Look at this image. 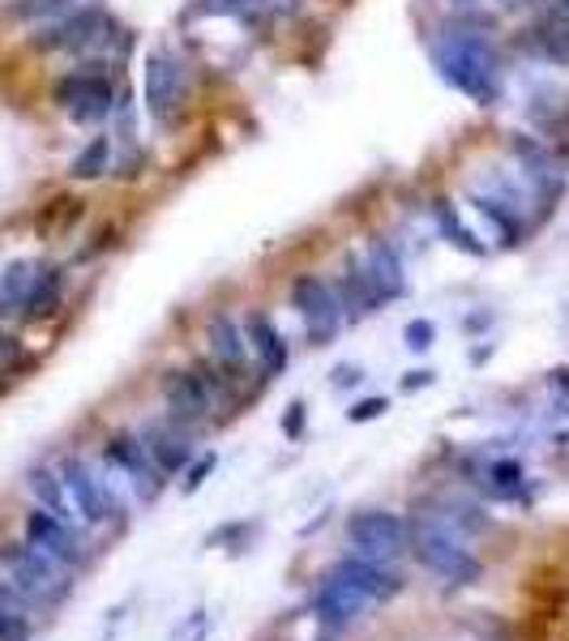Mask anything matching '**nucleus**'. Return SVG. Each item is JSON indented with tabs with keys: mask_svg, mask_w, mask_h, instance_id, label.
Segmentation results:
<instances>
[{
	"mask_svg": "<svg viewBox=\"0 0 569 641\" xmlns=\"http://www.w3.org/2000/svg\"><path fill=\"white\" fill-rule=\"evenodd\" d=\"M73 218H81V202H73V197H56V202H48L39 218H35V231L43 235V240H52L56 231H65Z\"/></svg>",
	"mask_w": 569,
	"mask_h": 641,
	"instance_id": "26",
	"label": "nucleus"
},
{
	"mask_svg": "<svg viewBox=\"0 0 569 641\" xmlns=\"http://www.w3.org/2000/svg\"><path fill=\"white\" fill-rule=\"evenodd\" d=\"M206 343H211V356L231 372H240L249 363V338H244V330L231 312H214L211 325H206Z\"/></svg>",
	"mask_w": 569,
	"mask_h": 641,
	"instance_id": "17",
	"label": "nucleus"
},
{
	"mask_svg": "<svg viewBox=\"0 0 569 641\" xmlns=\"http://www.w3.org/2000/svg\"><path fill=\"white\" fill-rule=\"evenodd\" d=\"M514 154L522 158V167H527V180L535 184V197L544 202V210H553V202L561 197V184H566V176H561V163L544 150L540 142H531V138H518L514 142Z\"/></svg>",
	"mask_w": 569,
	"mask_h": 641,
	"instance_id": "15",
	"label": "nucleus"
},
{
	"mask_svg": "<svg viewBox=\"0 0 569 641\" xmlns=\"http://www.w3.org/2000/svg\"><path fill=\"white\" fill-rule=\"evenodd\" d=\"M189 99V65L172 48H154L146 56V107L159 125H172Z\"/></svg>",
	"mask_w": 569,
	"mask_h": 641,
	"instance_id": "5",
	"label": "nucleus"
},
{
	"mask_svg": "<svg viewBox=\"0 0 569 641\" xmlns=\"http://www.w3.org/2000/svg\"><path fill=\"white\" fill-rule=\"evenodd\" d=\"M412 552L420 556V565L437 577H445L450 586H476L484 577V561L445 526L428 522V526H412Z\"/></svg>",
	"mask_w": 569,
	"mask_h": 641,
	"instance_id": "3",
	"label": "nucleus"
},
{
	"mask_svg": "<svg viewBox=\"0 0 569 641\" xmlns=\"http://www.w3.org/2000/svg\"><path fill=\"white\" fill-rule=\"evenodd\" d=\"M39 266L35 261H13L4 274H0V312H22L26 295H30V283H35Z\"/></svg>",
	"mask_w": 569,
	"mask_h": 641,
	"instance_id": "24",
	"label": "nucleus"
},
{
	"mask_svg": "<svg viewBox=\"0 0 569 641\" xmlns=\"http://www.w3.org/2000/svg\"><path fill=\"white\" fill-rule=\"evenodd\" d=\"M501 4H505V9H518V4H527V0H501Z\"/></svg>",
	"mask_w": 569,
	"mask_h": 641,
	"instance_id": "37",
	"label": "nucleus"
},
{
	"mask_svg": "<svg viewBox=\"0 0 569 641\" xmlns=\"http://www.w3.org/2000/svg\"><path fill=\"white\" fill-rule=\"evenodd\" d=\"M52 99L69 112L77 125H99L112 107H116V90L103 65H81V69L65 73L52 90Z\"/></svg>",
	"mask_w": 569,
	"mask_h": 641,
	"instance_id": "6",
	"label": "nucleus"
},
{
	"mask_svg": "<svg viewBox=\"0 0 569 641\" xmlns=\"http://www.w3.org/2000/svg\"><path fill=\"white\" fill-rule=\"evenodd\" d=\"M450 4H458V9H471V4H476V0H450Z\"/></svg>",
	"mask_w": 569,
	"mask_h": 641,
	"instance_id": "38",
	"label": "nucleus"
},
{
	"mask_svg": "<svg viewBox=\"0 0 569 641\" xmlns=\"http://www.w3.org/2000/svg\"><path fill=\"white\" fill-rule=\"evenodd\" d=\"M108 35H116L112 17L103 9H73V13H61V22H52L48 30L35 35V48L39 52H90L94 43H103Z\"/></svg>",
	"mask_w": 569,
	"mask_h": 641,
	"instance_id": "8",
	"label": "nucleus"
},
{
	"mask_svg": "<svg viewBox=\"0 0 569 641\" xmlns=\"http://www.w3.org/2000/svg\"><path fill=\"white\" fill-rule=\"evenodd\" d=\"M103 462H108V471L125 475V484L138 492V500H154V492H159V471H154V462H150V453H146V445L138 436L116 432L103 445Z\"/></svg>",
	"mask_w": 569,
	"mask_h": 641,
	"instance_id": "11",
	"label": "nucleus"
},
{
	"mask_svg": "<svg viewBox=\"0 0 569 641\" xmlns=\"http://www.w3.org/2000/svg\"><path fill=\"white\" fill-rule=\"evenodd\" d=\"M566 129H569V116H566Z\"/></svg>",
	"mask_w": 569,
	"mask_h": 641,
	"instance_id": "39",
	"label": "nucleus"
},
{
	"mask_svg": "<svg viewBox=\"0 0 569 641\" xmlns=\"http://www.w3.org/2000/svg\"><path fill=\"white\" fill-rule=\"evenodd\" d=\"M359 376H364V372H359L356 363H339V368H334V389H352Z\"/></svg>",
	"mask_w": 569,
	"mask_h": 641,
	"instance_id": "34",
	"label": "nucleus"
},
{
	"mask_svg": "<svg viewBox=\"0 0 569 641\" xmlns=\"http://www.w3.org/2000/svg\"><path fill=\"white\" fill-rule=\"evenodd\" d=\"M163 398H167V411L176 420H202L214 407V385L202 372H167Z\"/></svg>",
	"mask_w": 569,
	"mask_h": 641,
	"instance_id": "14",
	"label": "nucleus"
},
{
	"mask_svg": "<svg viewBox=\"0 0 569 641\" xmlns=\"http://www.w3.org/2000/svg\"><path fill=\"white\" fill-rule=\"evenodd\" d=\"M364 270H368L372 286H377L385 299H394V295L407 291L403 257H399V248H394L390 240H372V244H368V253H364Z\"/></svg>",
	"mask_w": 569,
	"mask_h": 641,
	"instance_id": "18",
	"label": "nucleus"
},
{
	"mask_svg": "<svg viewBox=\"0 0 569 641\" xmlns=\"http://www.w3.org/2000/svg\"><path fill=\"white\" fill-rule=\"evenodd\" d=\"M61 291H65V274L39 266L35 283H30V295H26V304H22V317H26V321H43V317H52V312L61 308Z\"/></svg>",
	"mask_w": 569,
	"mask_h": 641,
	"instance_id": "20",
	"label": "nucleus"
},
{
	"mask_svg": "<svg viewBox=\"0 0 569 641\" xmlns=\"http://www.w3.org/2000/svg\"><path fill=\"white\" fill-rule=\"evenodd\" d=\"M30 492L39 497V504L48 509V513H56L61 522H73V500H69V492H65V479H61V471H30Z\"/></svg>",
	"mask_w": 569,
	"mask_h": 641,
	"instance_id": "21",
	"label": "nucleus"
},
{
	"mask_svg": "<svg viewBox=\"0 0 569 641\" xmlns=\"http://www.w3.org/2000/svg\"><path fill=\"white\" fill-rule=\"evenodd\" d=\"M347 539L364 561L390 565L412 548V522L390 509H359L347 517Z\"/></svg>",
	"mask_w": 569,
	"mask_h": 641,
	"instance_id": "4",
	"label": "nucleus"
},
{
	"mask_svg": "<svg viewBox=\"0 0 569 641\" xmlns=\"http://www.w3.org/2000/svg\"><path fill=\"white\" fill-rule=\"evenodd\" d=\"M214 466H218V453H202V458H198V466H189V471H185L180 492H189V497H193V492H198V488H202V484L214 475Z\"/></svg>",
	"mask_w": 569,
	"mask_h": 641,
	"instance_id": "30",
	"label": "nucleus"
},
{
	"mask_svg": "<svg viewBox=\"0 0 569 641\" xmlns=\"http://www.w3.org/2000/svg\"><path fill=\"white\" fill-rule=\"evenodd\" d=\"M244 338H249V351L257 356V363H262L266 376H283L287 372V343L266 312H253V317H249V334H244Z\"/></svg>",
	"mask_w": 569,
	"mask_h": 641,
	"instance_id": "19",
	"label": "nucleus"
},
{
	"mask_svg": "<svg viewBox=\"0 0 569 641\" xmlns=\"http://www.w3.org/2000/svg\"><path fill=\"white\" fill-rule=\"evenodd\" d=\"M13 359H17V338H13V334H4V330H0V372H4V368H9V363H13Z\"/></svg>",
	"mask_w": 569,
	"mask_h": 641,
	"instance_id": "35",
	"label": "nucleus"
},
{
	"mask_svg": "<svg viewBox=\"0 0 569 641\" xmlns=\"http://www.w3.org/2000/svg\"><path fill=\"white\" fill-rule=\"evenodd\" d=\"M432 222H437V231L458 248V253H471V257H484V244L471 235V227H463V218H458V210L441 197V202H432Z\"/></svg>",
	"mask_w": 569,
	"mask_h": 641,
	"instance_id": "23",
	"label": "nucleus"
},
{
	"mask_svg": "<svg viewBox=\"0 0 569 641\" xmlns=\"http://www.w3.org/2000/svg\"><path fill=\"white\" fill-rule=\"evenodd\" d=\"M304 420H308V415H304V402H291V407H287V415H283V432L291 436V440L304 432Z\"/></svg>",
	"mask_w": 569,
	"mask_h": 641,
	"instance_id": "32",
	"label": "nucleus"
},
{
	"mask_svg": "<svg viewBox=\"0 0 569 641\" xmlns=\"http://www.w3.org/2000/svg\"><path fill=\"white\" fill-rule=\"evenodd\" d=\"M403 343H407L412 351H428V347L437 343V325H432L428 317H416V321H407V330H403Z\"/></svg>",
	"mask_w": 569,
	"mask_h": 641,
	"instance_id": "29",
	"label": "nucleus"
},
{
	"mask_svg": "<svg viewBox=\"0 0 569 641\" xmlns=\"http://www.w3.org/2000/svg\"><path fill=\"white\" fill-rule=\"evenodd\" d=\"M343 581H352L359 594L377 607V603H390L394 594H403V577L390 569V565H377V561H364L359 552H352V556H343V561H334V569Z\"/></svg>",
	"mask_w": 569,
	"mask_h": 641,
	"instance_id": "13",
	"label": "nucleus"
},
{
	"mask_svg": "<svg viewBox=\"0 0 569 641\" xmlns=\"http://www.w3.org/2000/svg\"><path fill=\"white\" fill-rule=\"evenodd\" d=\"M73 0H13L9 4V13L17 17V22H39V17H61V13H69Z\"/></svg>",
	"mask_w": 569,
	"mask_h": 641,
	"instance_id": "27",
	"label": "nucleus"
},
{
	"mask_svg": "<svg viewBox=\"0 0 569 641\" xmlns=\"http://www.w3.org/2000/svg\"><path fill=\"white\" fill-rule=\"evenodd\" d=\"M432 381H437V372H432V368H416V372H407L403 389H407V394H416V389H428Z\"/></svg>",
	"mask_w": 569,
	"mask_h": 641,
	"instance_id": "33",
	"label": "nucleus"
},
{
	"mask_svg": "<svg viewBox=\"0 0 569 641\" xmlns=\"http://www.w3.org/2000/svg\"><path fill=\"white\" fill-rule=\"evenodd\" d=\"M61 479H65V492H69L73 509L81 513V522L90 526H103L112 513H116V492L108 488V479H99L81 458H65L61 462Z\"/></svg>",
	"mask_w": 569,
	"mask_h": 641,
	"instance_id": "9",
	"label": "nucleus"
},
{
	"mask_svg": "<svg viewBox=\"0 0 569 641\" xmlns=\"http://www.w3.org/2000/svg\"><path fill=\"white\" fill-rule=\"evenodd\" d=\"M112 163V142L108 138H90V145H81V154L69 163L73 180H99Z\"/></svg>",
	"mask_w": 569,
	"mask_h": 641,
	"instance_id": "25",
	"label": "nucleus"
},
{
	"mask_svg": "<svg viewBox=\"0 0 569 641\" xmlns=\"http://www.w3.org/2000/svg\"><path fill=\"white\" fill-rule=\"evenodd\" d=\"M432 65L458 94H467L480 107H493L501 99L497 52L484 30H458V26L441 30L432 43Z\"/></svg>",
	"mask_w": 569,
	"mask_h": 641,
	"instance_id": "1",
	"label": "nucleus"
},
{
	"mask_svg": "<svg viewBox=\"0 0 569 641\" xmlns=\"http://www.w3.org/2000/svg\"><path fill=\"white\" fill-rule=\"evenodd\" d=\"M368 607H372V603L359 594L352 581H343L339 573H326L321 586H317V594H313V616L321 620L326 633H343V629H347L352 620H359Z\"/></svg>",
	"mask_w": 569,
	"mask_h": 641,
	"instance_id": "10",
	"label": "nucleus"
},
{
	"mask_svg": "<svg viewBox=\"0 0 569 641\" xmlns=\"http://www.w3.org/2000/svg\"><path fill=\"white\" fill-rule=\"evenodd\" d=\"M65 577H69V569L56 565L35 543H9L0 552V586H9L26 607H43V603L61 599L69 590Z\"/></svg>",
	"mask_w": 569,
	"mask_h": 641,
	"instance_id": "2",
	"label": "nucleus"
},
{
	"mask_svg": "<svg viewBox=\"0 0 569 641\" xmlns=\"http://www.w3.org/2000/svg\"><path fill=\"white\" fill-rule=\"evenodd\" d=\"M142 445H146V453H150V462H154V471H159V475H176V471L193 458L189 436H185V432H176V427H167V424L146 427Z\"/></svg>",
	"mask_w": 569,
	"mask_h": 641,
	"instance_id": "16",
	"label": "nucleus"
},
{
	"mask_svg": "<svg viewBox=\"0 0 569 641\" xmlns=\"http://www.w3.org/2000/svg\"><path fill=\"white\" fill-rule=\"evenodd\" d=\"M253 522H231V526H218V530H211L206 535V548H218V543H236V552L240 548H249V539H253Z\"/></svg>",
	"mask_w": 569,
	"mask_h": 641,
	"instance_id": "28",
	"label": "nucleus"
},
{
	"mask_svg": "<svg viewBox=\"0 0 569 641\" xmlns=\"http://www.w3.org/2000/svg\"><path fill=\"white\" fill-rule=\"evenodd\" d=\"M553 389L569 398V368H557V372H553Z\"/></svg>",
	"mask_w": 569,
	"mask_h": 641,
	"instance_id": "36",
	"label": "nucleus"
},
{
	"mask_svg": "<svg viewBox=\"0 0 569 641\" xmlns=\"http://www.w3.org/2000/svg\"><path fill=\"white\" fill-rule=\"evenodd\" d=\"M26 543H35L39 552H48V556H52L56 565H65V569H77V565L86 561L73 522H61V517L48 513V509H35V513L26 517Z\"/></svg>",
	"mask_w": 569,
	"mask_h": 641,
	"instance_id": "12",
	"label": "nucleus"
},
{
	"mask_svg": "<svg viewBox=\"0 0 569 641\" xmlns=\"http://www.w3.org/2000/svg\"><path fill=\"white\" fill-rule=\"evenodd\" d=\"M291 304L300 308V321H304V330H308L313 343H330L339 334V325H343V299H339V291L326 283V279L300 274L291 283Z\"/></svg>",
	"mask_w": 569,
	"mask_h": 641,
	"instance_id": "7",
	"label": "nucleus"
},
{
	"mask_svg": "<svg viewBox=\"0 0 569 641\" xmlns=\"http://www.w3.org/2000/svg\"><path fill=\"white\" fill-rule=\"evenodd\" d=\"M497 500H518L522 497V484H527V471L518 458H493L484 466V479H480Z\"/></svg>",
	"mask_w": 569,
	"mask_h": 641,
	"instance_id": "22",
	"label": "nucleus"
},
{
	"mask_svg": "<svg viewBox=\"0 0 569 641\" xmlns=\"http://www.w3.org/2000/svg\"><path fill=\"white\" fill-rule=\"evenodd\" d=\"M390 411V398H359L356 407L347 411V420L352 424H372V420H381Z\"/></svg>",
	"mask_w": 569,
	"mask_h": 641,
	"instance_id": "31",
	"label": "nucleus"
}]
</instances>
